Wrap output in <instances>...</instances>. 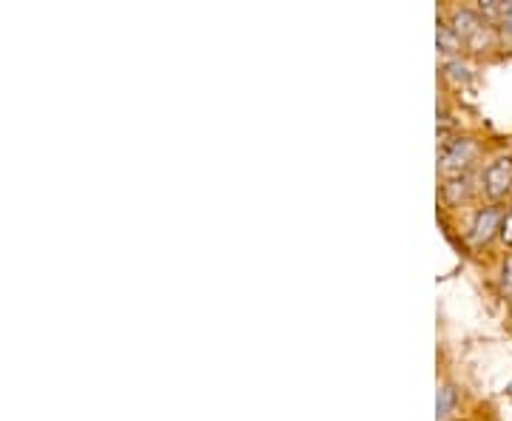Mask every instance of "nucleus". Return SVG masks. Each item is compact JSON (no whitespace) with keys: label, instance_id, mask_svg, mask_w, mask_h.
Instances as JSON below:
<instances>
[{"label":"nucleus","instance_id":"1","mask_svg":"<svg viewBox=\"0 0 512 421\" xmlns=\"http://www.w3.org/2000/svg\"><path fill=\"white\" fill-rule=\"evenodd\" d=\"M476 154H478L476 140H470V137H458V140L444 143V148H441V157H439L441 174H444V177H450V180L464 177V171H467L470 163L476 160Z\"/></svg>","mask_w":512,"mask_h":421},{"label":"nucleus","instance_id":"2","mask_svg":"<svg viewBox=\"0 0 512 421\" xmlns=\"http://www.w3.org/2000/svg\"><path fill=\"white\" fill-rule=\"evenodd\" d=\"M453 29H456V35L461 37V43H467V46L476 49V52L487 49V46L493 43V26L481 18L478 12H473V9H461V12H456Z\"/></svg>","mask_w":512,"mask_h":421},{"label":"nucleus","instance_id":"3","mask_svg":"<svg viewBox=\"0 0 512 421\" xmlns=\"http://www.w3.org/2000/svg\"><path fill=\"white\" fill-rule=\"evenodd\" d=\"M484 194L493 202L504 200L512 191V157H498L495 163L487 165L484 171V180H481Z\"/></svg>","mask_w":512,"mask_h":421},{"label":"nucleus","instance_id":"4","mask_svg":"<svg viewBox=\"0 0 512 421\" xmlns=\"http://www.w3.org/2000/svg\"><path fill=\"white\" fill-rule=\"evenodd\" d=\"M501 222H504V214L498 205H487L476 214V222H473V231H470V242L473 245H487L490 239L495 237V231H501Z\"/></svg>","mask_w":512,"mask_h":421},{"label":"nucleus","instance_id":"5","mask_svg":"<svg viewBox=\"0 0 512 421\" xmlns=\"http://www.w3.org/2000/svg\"><path fill=\"white\" fill-rule=\"evenodd\" d=\"M507 9H510V3H501V0H481L478 15L487 20V23H504V20H507Z\"/></svg>","mask_w":512,"mask_h":421},{"label":"nucleus","instance_id":"6","mask_svg":"<svg viewBox=\"0 0 512 421\" xmlns=\"http://www.w3.org/2000/svg\"><path fill=\"white\" fill-rule=\"evenodd\" d=\"M444 197H447V202L467 200V197H470V177L464 174V177L450 180V183L444 185Z\"/></svg>","mask_w":512,"mask_h":421},{"label":"nucleus","instance_id":"7","mask_svg":"<svg viewBox=\"0 0 512 421\" xmlns=\"http://www.w3.org/2000/svg\"><path fill=\"white\" fill-rule=\"evenodd\" d=\"M458 396L453 387H441L439 390V402H436V413H439V419H444V416H450L453 413V407H456Z\"/></svg>","mask_w":512,"mask_h":421},{"label":"nucleus","instance_id":"8","mask_svg":"<svg viewBox=\"0 0 512 421\" xmlns=\"http://www.w3.org/2000/svg\"><path fill=\"white\" fill-rule=\"evenodd\" d=\"M439 49L441 52H458L461 49V37L456 35L453 26H439Z\"/></svg>","mask_w":512,"mask_h":421},{"label":"nucleus","instance_id":"9","mask_svg":"<svg viewBox=\"0 0 512 421\" xmlns=\"http://www.w3.org/2000/svg\"><path fill=\"white\" fill-rule=\"evenodd\" d=\"M447 74H450L453 80H461V83H470V77H473L464 63H447Z\"/></svg>","mask_w":512,"mask_h":421},{"label":"nucleus","instance_id":"10","mask_svg":"<svg viewBox=\"0 0 512 421\" xmlns=\"http://www.w3.org/2000/svg\"><path fill=\"white\" fill-rule=\"evenodd\" d=\"M498 237H501V242L507 245V248H512V208L504 214V222H501V231H498Z\"/></svg>","mask_w":512,"mask_h":421},{"label":"nucleus","instance_id":"11","mask_svg":"<svg viewBox=\"0 0 512 421\" xmlns=\"http://www.w3.org/2000/svg\"><path fill=\"white\" fill-rule=\"evenodd\" d=\"M501 285H504V291L512 293V254L507 257V262H504V274H501Z\"/></svg>","mask_w":512,"mask_h":421},{"label":"nucleus","instance_id":"12","mask_svg":"<svg viewBox=\"0 0 512 421\" xmlns=\"http://www.w3.org/2000/svg\"><path fill=\"white\" fill-rule=\"evenodd\" d=\"M504 26L510 29V35H512V3H510V9H507V20H504Z\"/></svg>","mask_w":512,"mask_h":421}]
</instances>
